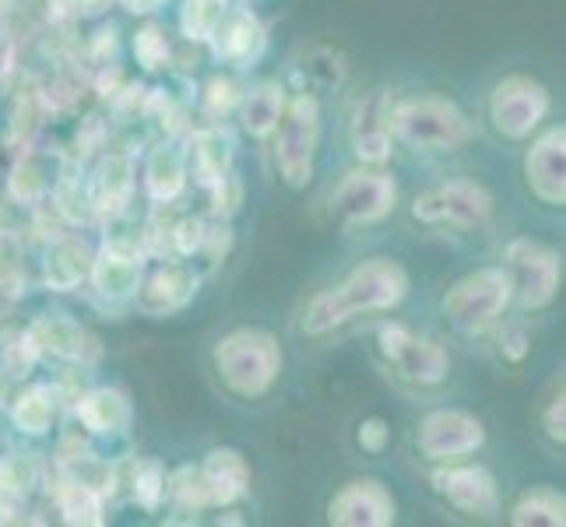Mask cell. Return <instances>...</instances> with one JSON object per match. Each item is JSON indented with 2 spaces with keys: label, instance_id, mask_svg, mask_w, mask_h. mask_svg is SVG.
<instances>
[{
  "label": "cell",
  "instance_id": "cell-8",
  "mask_svg": "<svg viewBox=\"0 0 566 527\" xmlns=\"http://www.w3.org/2000/svg\"><path fill=\"white\" fill-rule=\"evenodd\" d=\"M545 113H549V92L528 74H506L490 95V120L511 141L532 138Z\"/></svg>",
  "mask_w": 566,
  "mask_h": 527
},
{
  "label": "cell",
  "instance_id": "cell-9",
  "mask_svg": "<svg viewBox=\"0 0 566 527\" xmlns=\"http://www.w3.org/2000/svg\"><path fill=\"white\" fill-rule=\"evenodd\" d=\"M377 341H380L384 359L395 366L405 380L429 387V383H443L447 373H451V356H447V348L433 338L412 335L405 324H384Z\"/></svg>",
  "mask_w": 566,
  "mask_h": 527
},
{
  "label": "cell",
  "instance_id": "cell-28",
  "mask_svg": "<svg viewBox=\"0 0 566 527\" xmlns=\"http://www.w3.org/2000/svg\"><path fill=\"white\" fill-rule=\"evenodd\" d=\"M77 257H82V250H77L74 243H64L56 253H50L46 278L53 288H71L85 278V261H77Z\"/></svg>",
  "mask_w": 566,
  "mask_h": 527
},
{
  "label": "cell",
  "instance_id": "cell-5",
  "mask_svg": "<svg viewBox=\"0 0 566 527\" xmlns=\"http://www.w3.org/2000/svg\"><path fill=\"white\" fill-rule=\"evenodd\" d=\"M514 299L506 267H479L454 282L443 296V317L461 330H482L493 324Z\"/></svg>",
  "mask_w": 566,
  "mask_h": 527
},
{
  "label": "cell",
  "instance_id": "cell-3",
  "mask_svg": "<svg viewBox=\"0 0 566 527\" xmlns=\"http://www.w3.org/2000/svg\"><path fill=\"white\" fill-rule=\"evenodd\" d=\"M321 148V103L314 92H300L282 109L275 127V166L289 187H306L314 180V162Z\"/></svg>",
  "mask_w": 566,
  "mask_h": 527
},
{
  "label": "cell",
  "instance_id": "cell-31",
  "mask_svg": "<svg viewBox=\"0 0 566 527\" xmlns=\"http://www.w3.org/2000/svg\"><path fill=\"white\" fill-rule=\"evenodd\" d=\"M356 440H359V446L363 451H369V454H380L384 446L390 443V425L384 422V419H366L363 425H359V433H356Z\"/></svg>",
  "mask_w": 566,
  "mask_h": 527
},
{
  "label": "cell",
  "instance_id": "cell-6",
  "mask_svg": "<svg viewBox=\"0 0 566 527\" xmlns=\"http://www.w3.org/2000/svg\"><path fill=\"white\" fill-rule=\"evenodd\" d=\"M412 214L437 229H479L493 214V193L475 180H451L419 193Z\"/></svg>",
  "mask_w": 566,
  "mask_h": 527
},
{
  "label": "cell",
  "instance_id": "cell-19",
  "mask_svg": "<svg viewBox=\"0 0 566 527\" xmlns=\"http://www.w3.org/2000/svg\"><path fill=\"white\" fill-rule=\"evenodd\" d=\"M77 419H82L92 433H116L130 422V401L113 387H99L77 401Z\"/></svg>",
  "mask_w": 566,
  "mask_h": 527
},
{
  "label": "cell",
  "instance_id": "cell-26",
  "mask_svg": "<svg viewBox=\"0 0 566 527\" xmlns=\"http://www.w3.org/2000/svg\"><path fill=\"white\" fill-rule=\"evenodd\" d=\"M53 415H56V401L46 387H32L25 390L22 398H18L14 404V422L18 429H25V433H46V429L53 425Z\"/></svg>",
  "mask_w": 566,
  "mask_h": 527
},
{
  "label": "cell",
  "instance_id": "cell-23",
  "mask_svg": "<svg viewBox=\"0 0 566 527\" xmlns=\"http://www.w3.org/2000/svg\"><path fill=\"white\" fill-rule=\"evenodd\" d=\"M95 285L99 292L113 299H124V296H134L142 285V267L134 257H116V253H103L99 261H95V271H92Z\"/></svg>",
  "mask_w": 566,
  "mask_h": 527
},
{
  "label": "cell",
  "instance_id": "cell-7",
  "mask_svg": "<svg viewBox=\"0 0 566 527\" xmlns=\"http://www.w3.org/2000/svg\"><path fill=\"white\" fill-rule=\"evenodd\" d=\"M506 275H511L514 285V299L521 303V309H545L559 292V257L556 253L538 243V240H511L506 243Z\"/></svg>",
  "mask_w": 566,
  "mask_h": 527
},
{
  "label": "cell",
  "instance_id": "cell-15",
  "mask_svg": "<svg viewBox=\"0 0 566 527\" xmlns=\"http://www.w3.org/2000/svg\"><path fill=\"white\" fill-rule=\"evenodd\" d=\"M390 141H395V95L377 88L366 95L353 120V151L359 162L380 166L390 159Z\"/></svg>",
  "mask_w": 566,
  "mask_h": 527
},
{
  "label": "cell",
  "instance_id": "cell-16",
  "mask_svg": "<svg viewBox=\"0 0 566 527\" xmlns=\"http://www.w3.org/2000/svg\"><path fill=\"white\" fill-rule=\"evenodd\" d=\"M198 475L205 485L208 506H229L250 489V464L240 451H232V446L211 451L205 464L198 467Z\"/></svg>",
  "mask_w": 566,
  "mask_h": 527
},
{
  "label": "cell",
  "instance_id": "cell-29",
  "mask_svg": "<svg viewBox=\"0 0 566 527\" xmlns=\"http://www.w3.org/2000/svg\"><path fill=\"white\" fill-rule=\"evenodd\" d=\"M134 496L145 506V510H159V503L166 496V472L159 461H145L134 475Z\"/></svg>",
  "mask_w": 566,
  "mask_h": 527
},
{
  "label": "cell",
  "instance_id": "cell-13",
  "mask_svg": "<svg viewBox=\"0 0 566 527\" xmlns=\"http://www.w3.org/2000/svg\"><path fill=\"white\" fill-rule=\"evenodd\" d=\"M437 493L454 506L458 514L468 517H493L500 510V493H496V478L490 475V467L482 464H458V467H443L433 475Z\"/></svg>",
  "mask_w": 566,
  "mask_h": 527
},
{
  "label": "cell",
  "instance_id": "cell-30",
  "mask_svg": "<svg viewBox=\"0 0 566 527\" xmlns=\"http://www.w3.org/2000/svg\"><path fill=\"white\" fill-rule=\"evenodd\" d=\"M134 53L142 56L145 67H159L169 56V46H166V39L155 29H145V32H138V39H134Z\"/></svg>",
  "mask_w": 566,
  "mask_h": 527
},
{
  "label": "cell",
  "instance_id": "cell-18",
  "mask_svg": "<svg viewBox=\"0 0 566 527\" xmlns=\"http://www.w3.org/2000/svg\"><path fill=\"white\" fill-rule=\"evenodd\" d=\"M211 46L226 61H253L261 50H264V29L258 25V18L250 11L237 14V18H222V25L214 29L211 35Z\"/></svg>",
  "mask_w": 566,
  "mask_h": 527
},
{
  "label": "cell",
  "instance_id": "cell-32",
  "mask_svg": "<svg viewBox=\"0 0 566 527\" xmlns=\"http://www.w3.org/2000/svg\"><path fill=\"white\" fill-rule=\"evenodd\" d=\"M542 425H545V436L556 440V443H563V436H566V433H563V390H559V394H553L549 404H545Z\"/></svg>",
  "mask_w": 566,
  "mask_h": 527
},
{
  "label": "cell",
  "instance_id": "cell-27",
  "mask_svg": "<svg viewBox=\"0 0 566 527\" xmlns=\"http://www.w3.org/2000/svg\"><path fill=\"white\" fill-rule=\"evenodd\" d=\"M226 18V0H187L184 8V32L198 43H211L214 29Z\"/></svg>",
  "mask_w": 566,
  "mask_h": 527
},
{
  "label": "cell",
  "instance_id": "cell-4",
  "mask_svg": "<svg viewBox=\"0 0 566 527\" xmlns=\"http://www.w3.org/2000/svg\"><path fill=\"white\" fill-rule=\"evenodd\" d=\"M395 134L412 148L458 151L472 138V124L451 99L422 95V99L395 103Z\"/></svg>",
  "mask_w": 566,
  "mask_h": 527
},
{
  "label": "cell",
  "instance_id": "cell-22",
  "mask_svg": "<svg viewBox=\"0 0 566 527\" xmlns=\"http://www.w3.org/2000/svg\"><path fill=\"white\" fill-rule=\"evenodd\" d=\"M184 176H187L184 155L177 148H159L148 159V169H145L148 193L155 201H172L184 190Z\"/></svg>",
  "mask_w": 566,
  "mask_h": 527
},
{
  "label": "cell",
  "instance_id": "cell-24",
  "mask_svg": "<svg viewBox=\"0 0 566 527\" xmlns=\"http://www.w3.org/2000/svg\"><path fill=\"white\" fill-rule=\"evenodd\" d=\"M56 503H61V514L67 524H103V496L85 482H64L61 493H56Z\"/></svg>",
  "mask_w": 566,
  "mask_h": 527
},
{
  "label": "cell",
  "instance_id": "cell-25",
  "mask_svg": "<svg viewBox=\"0 0 566 527\" xmlns=\"http://www.w3.org/2000/svg\"><path fill=\"white\" fill-rule=\"evenodd\" d=\"M232 162V134L226 127H211L198 134V169L208 183L222 180Z\"/></svg>",
  "mask_w": 566,
  "mask_h": 527
},
{
  "label": "cell",
  "instance_id": "cell-17",
  "mask_svg": "<svg viewBox=\"0 0 566 527\" xmlns=\"http://www.w3.org/2000/svg\"><path fill=\"white\" fill-rule=\"evenodd\" d=\"M138 288L142 292H134V296H138V306L151 317H163V314H172V309H180L193 292H198V278L184 267H166V271H155V275Z\"/></svg>",
  "mask_w": 566,
  "mask_h": 527
},
{
  "label": "cell",
  "instance_id": "cell-20",
  "mask_svg": "<svg viewBox=\"0 0 566 527\" xmlns=\"http://www.w3.org/2000/svg\"><path fill=\"white\" fill-rule=\"evenodd\" d=\"M511 524L514 527H563L566 524V499L563 493L549 489V485H538V489H528L511 510Z\"/></svg>",
  "mask_w": 566,
  "mask_h": 527
},
{
  "label": "cell",
  "instance_id": "cell-12",
  "mask_svg": "<svg viewBox=\"0 0 566 527\" xmlns=\"http://www.w3.org/2000/svg\"><path fill=\"white\" fill-rule=\"evenodd\" d=\"M524 180L542 204H566V130L553 127L524 155Z\"/></svg>",
  "mask_w": 566,
  "mask_h": 527
},
{
  "label": "cell",
  "instance_id": "cell-14",
  "mask_svg": "<svg viewBox=\"0 0 566 527\" xmlns=\"http://www.w3.org/2000/svg\"><path fill=\"white\" fill-rule=\"evenodd\" d=\"M327 520L338 527H387L395 524V496L377 478H356L331 499Z\"/></svg>",
  "mask_w": 566,
  "mask_h": 527
},
{
  "label": "cell",
  "instance_id": "cell-2",
  "mask_svg": "<svg viewBox=\"0 0 566 527\" xmlns=\"http://www.w3.org/2000/svg\"><path fill=\"white\" fill-rule=\"evenodd\" d=\"M214 369L237 398H261L282 373V348L261 327H240L214 345Z\"/></svg>",
  "mask_w": 566,
  "mask_h": 527
},
{
  "label": "cell",
  "instance_id": "cell-1",
  "mask_svg": "<svg viewBox=\"0 0 566 527\" xmlns=\"http://www.w3.org/2000/svg\"><path fill=\"white\" fill-rule=\"evenodd\" d=\"M408 292V271L395 257H369L348 275L317 292L303 314V330L310 338H321L363 314H384L395 309Z\"/></svg>",
  "mask_w": 566,
  "mask_h": 527
},
{
  "label": "cell",
  "instance_id": "cell-10",
  "mask_svg": "<svg viewBox=\"0 0 566 527\" xmlns=\"http://www.w3.org/2000/svg\"><path fill=\"white\" fill-rule=\"evenodd\" d=\"M398 187L387 172H348L345 180L331 193V211L348 225H369L380 222L395 211Z\"/></svg>",
  "mask_w": 566,
  "mask_h": 527
},
{
  "label": "cell",
  "instance_id": "cell-11",
  "mask_svg": "<svg viewBox=\"0 0 566 527\" xmlns=\"http://www.w3.org/2000/svg\"><path fill=\"white\" fill-rule=\"evenodd\" d=\"M485 443V425L461 408H437L419 422V451L429 461H458Z\"/></svg>",
  "mask_w": 566,
  "mask_h": 527
},
{
  "label": "cell",
  "instance_id": "cell-21",
  "mask_svg": "<svg viewBox=\"0 0 566 527\" xmlns=\"http://www.w3.org/2000/svg\"><path fill=\"white\" fill-rule=\"evenodd\" d=\"M243 127L253 134V138H268L275 134L279 120H282V109H285V95L279 85H258L253 92L243 95Z\"/></svg>",
  "mask_w": 566,
  "mask_h": 527
},
{
  "label": "cell",
  "instance_id": "cell-33",
  "mask_svg": "<svg viewBox=\"0 0 566 527\" xmlns=\"http://www.w3.org/2000/svg\"><path fill=\"white\" fill-rule=\"evenodd\" d=\"M503 356L511 359V362H521L524 356H528V335H524V327H506Z\"/></svg>",
  "mask_w": 566,
  "mask_h": 527
}]
</instances>
